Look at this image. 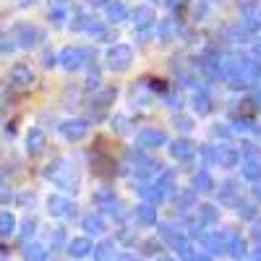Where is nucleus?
Instances as JSON below:
<instances>
[{"instance_id":"7ed1b4c3","label":"nucleus","mask_w":261,"mask_h":261,"mask_svg":"<svg viewBox=\"0 0 261 261\" xmlns=\"http://www.w3.org/2000/svg\"><path fill=\"white\" fill-rule=\"evenodd\" d=\"M42 146H45V136H42V130H32V134H29V151H32V154H39Z\"/></svg>"},{"instance_id":"20e7f679","label":"nucleus","mask_w":261,"mask_h":261,"mask_svg":"<svg viewBox=\"0 0 261 261\" xmlns=\"http://www.w3.org/2000/svg\"><path fill=\"white\" fill-rule=\"evenodd\" d=\"M13 217L8 214V212H0V232L3 235H11V230H13Z\"/></svg>"},{"instance_id":"423d86ee","label":"nucleus","mask_w":261,"mask_h":261,"mask_svg":"<svg viewBox=\"0 0 261 261\" xmlns=\"http://www.w3.org/2000/svg\"><path fill=\"white\" fill-rule=\"evenodd\" d=\"M27 258H29V261H42L45 256L39 253V248H32V251H27Z\"/></svg>"},{"instance_id":"39448f33","label":"nucleus","mask_w":261,"mask_h":261,"mask_svg":"<svg viewBox=\"0 0 261 261\" xmlns=\"http://www.w3.org/2000/svg\"><path fill=\"white\" fill-rule=\"evenodd\" d=\"M11 50H13V37L0 34V53H11Z\"/></svg>"},{"instance_id":"f257e3e1","label":"nucleus","mask_w":261,"mask_h":261,"mask_svg":"<svg viewBox=\"0 0 261 261\" xmlns=\"http://www.w3.org/2000/svg\"><path fill=\"white\" fill-rule=\"evenodd\" d=\"M11 79H13L16 84H21V86H29V84L34 81V76H32V71L27 68V65H21V63H18V65H16V68L11 71Z\"/></svg>"},{"instance_id":"f03ea898","label":"nucleus","mask_w":261,"mask_h":261,"mask_svg":"<svg viewBox=\"0 0 261 261\" xmlns=\"http://www.w3.org/2000/svg\"><path fill=\"white\" fill-rule=\"evenodd\" d=\"M16 37H18V42H21V45H24V47H29V45H34V37H37V32L34 29H29L27 24H21V27H16Z\"/></svg>"}]
</instances>
